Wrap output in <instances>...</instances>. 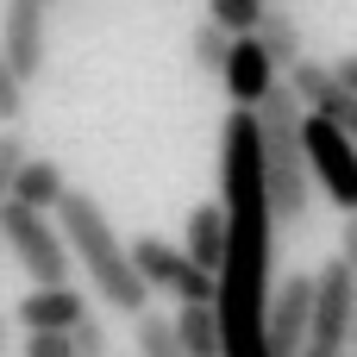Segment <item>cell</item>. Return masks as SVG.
<instances>
[{
	"mask_svg": "<svg viewBox=\"0 0 357 357\" xmlns=\"http://www.w3.org/2000/svg\"><path fill=\"white\" fill-rule=\"evenodd\" d=\"M220 207H226V257L213 276V314L226 357H270L264 314L276 295V207L264 188L257 107H232L220 138Z\"/></svg>",
	"mask_w": 357,
	"mask_h": 357,
	"instance_id": "cell-1",
	"label": "cell"
},
{
	"mask_svg": "<svg viewBox=\"0 0 357 357\" xmlns=\"http://www.w3.org/2000/svg\"><path fill=\"white\" fill-rule=\"evenodd\" d=\"M63 188H69V176H63L56 157H25L19 176H13V195H6V201H25V207H38V213H56Z\"/></svg>",
	"mask_w": 357,
	"mask_h": 357,
	"instance_id": "cell-12",
	"label": "cell"
},
{
	"mask_svg": "<svg viewBox=\"0 0 357 357\" xmlns=\"http://www.w3.org/2000/svg\"><path fill=\"white\" fill-rule=\"evenodd\" d=\"M333 75H339V88H345V94H357V50H351V56H339V63H333Z\"/></svg>",
	"mask_w": 357,
	"mask_h": 357,
	"instance_id": "cell-25",
	"label": "cell"
},
{
	"mask_svg": "<svg viewBox=\"0 0 357 357\" xmlns=\"http://www.w3.org/2000/svg\"><path fill=\"white\" fill-rule=\"evenodd\" d=\"M25 157H31V151H25V132H19V126H0V201L13 195V176H19Z\"/></svg>",
	"mask_w": 357,
	"mask_h": 357,
	"instance_id": "cell-19",
	"label": "cell"
},
{
	"mask_svg": "<svg viewBox=\"0 0 357 357\" xmlns=\"http://www.w3.org/2000/svg\"><path fill=\"white\" fill-rule=\"evenodd\" d=\"M339 264L357 276V213H345V226H339Z\"/></svg>",
	"mask_w": 357,
	"mask_h": 357,
	"instance_id": "cell-24",
	"label": "cell"
},
{
	"mask_svg": "<svg viewBox=\"0 0 357 357\" xmlns=\"http://www.w3.org/2000/svg\"><path fill=\"white\" fill-rule=\"evenodd\" d=\"M25 357H69V333H50V326L25 333Z\"/></svg>",
	"mask_w": 357,
	"mask_h": 357,
	"instance_id": "cell-22",
	"label": "cell"
},
{
	"mask_svg": "<svg viewBox=\"0 0 357 357\" xmlns=\"http://www.w3.org/2000/svg\"><path fill=\"white\" fill-rule=\"evenodd\" d=\"M307 320H314V270L276 282L270 314H264V345H270V357H301V345H307Z\"/></svg>",
	"mask_w": 357,
	"mask_h": 357,
	"instance_id": "cell-9",
	"label": "cell"
},
{
	"mask_svg": "<svg viewBox=\"0 0 357 357\" xmlns=\"http://www.w3.org/2000/svg\"><path fill=\"white\" fill-rule=\"evenodd\" d=\"M207 19L220 25V31H257V19H264V0H207Z\"/></svg>",
	"mask_w": 357,
	"mask_h": 357,
	"instance_id": "cell-18",
	"label": "cell"
},
{
	"mask_svg": "<svg viewBox=\"0 0 357 357\" xmlns=\"http://www.w3.org/2000/svg\"><path fill=\"white\" fill-rule=\"evenodd\" d=\"M75 320H88V295H82L75 282H38V289L19 301V326H25V333H38V326L69 333Z\"/></svg>",
	"mask_w": 357,
	"mask_h": 357,
	"instance_id": "cell-11",
	"label": "cell"
},
{
	"mask_svg": "<svg viewBox=\"0 0 357 357\" xmlns=\"http://www.w3.org/2000/svg\"><path fill=\"white\" fill-rule=\"evenodd\" d=\"M320 113H326V119H339V126H345V132L357 138V94H345V88H339V94H333Z\"/></svg>",
	"mask_w": 357,
	"mask_h": 357,
	"instance_id": "cell-23",
	"label": "cell"
},
{
	"mask_svg": "<svg viewBox=\"0 0 357 357\" xmlns=\"http://www.w3.org/2000/svg\"><path fill=\"white\" fill-rule=\"evenodd\" d=\"M0 50L13 63V75L31 88L50 63V25H44V0H6V19H0Z\"/></svg>",
	"mask_w": 357,
	"mask_h": 357,
	"instance_id": "cell-8",
	"label": "cell"
},
{
	"mask_svg": "<svg viewBox=\"0 0 357 357\" xmlns=\"http://www.w3.org/2000/svg\"><path fill=\"white\" fill-rule=\"evenodd\" d=\"M351 351H357V295H351Z\"/></svg>",
	"mask_w": 357,
	"mask_h": 357,
	"instance_id": "cell-26",
	"label": "cell"
},
{
	"mask_svg": "<svg viewBox=\"0 0 357 357\" xmlns=\"http://www.w3.org/2000/svg\"><path fill=\"white\" fill-rule=\"evenodd\" d=\"M257 44L270 50L276 69H289V63L307 50V44H301V19H295L289 6H270V0H264V19H257Z\"/></svg>",
	"mask_w": 357,
	"mask_h": 357,
	"instance_id": "cell-15",
	"label": "cell"
},
{
	"mask_svg": "<svg viewBox=\"0 0 357 357\" xmlns=\"http://www.w3.org/2000/svg\"><path fill=\"white\" fill-rule=\"evenodd\" d=\"M0 245H13L19 270L31 282H69V270H75L63 226H50V213H38L25 201H0Z\"/></svg>",
	"mask_w": 357,
	"mask_h": 357,
	"instance_id": "cell-4",
	"label": "cell"
},
{
	"mask_svg": "<svg viewBox=\"0 0 357 357\" xmlns=\"http://www.w3.org/2000/svg\"><path fill=\"white\" fill-rule=\"evenodd\" d=\"M351 295H357V276L339 257L314 270V320H307L301 357H351Z\"/></svg>",
	"mask_w": 357,
	"mask_h": 357,
	"instance_id": "cell-6",
	"label": "cell"
},
{
	"mask_svg": "<svg viewBox=\"0 0 357 357\" xmlns=\"http://www.w3.org/2000/svg\"><path fill=\"white\" fill-rule=\"evenodd\" d=\"M132 264H138V276H144L151 289H163V295H176V301H213V276H207L188 251H176V245H163V238H138V245H132Z\"/></svg>",
	"mask_w": 357,
	"mask_h": 357,
	"instance_id": "cell-7",
	"label": "cell"
},
{
	"mask_svg": "<svg viewBox=\"0 0 357 357\" xmlns=\"http://www.w3.org/2000/svg\"><path fill=\"white\" fill-rule=\"evenodd\" d=\"M56 226H63L69 257L82 264V276L94 282V295H100L113 314H144V307H151V282L138 276L132 245H119V232H113V220L100 213L94 195L63 188V201H56Z\"/></svg>",
	"mask_w": 357,
	"mask_h": 357,
	"instance_id": "cell-2",
	"label": "cell"
},
{
	"mask_svg": "<svg viewBox=\"0 0 357 357\" xmlns=\"http://www.w3.org/2000/svg\"><path fill=\"white\" fill-rule=\"evenodd\" d=\"M226 50H232V31H220L213 19H201V25H195V38H188L195 69H201V75H220V69H226Z\"/></svg>",
	"mask_w": 357,
	"mask_h": 357,
	"instance_id": "cell-17",
	"label": "cell"
},
{
	"mask_svg": "<svg viewBox=\"0 0 357 357\" xmlns=\"http://www.w3.org/2000/svg\"><path fill=\"white\" fill-rule=\"evenodd\" d=\"M0 345H6V320H0Z\"/></svg>",
	"mask_w": 357,
	"mask_h": 357,
	"instance_id": "cell-27",
	"label": "cell"
},
{
	"mask_svg": "<svg viewBox=\"0 0 357 357\" xmlns=\"http://www.w3.org/2000/svg\"><path fill=\"white\" fill-rule=\"evenodd\" d=\"M69 357H107V326H100L94 314L69 326Z\"/></svg>",
	"mask_w": 357,
	"mask_h": 357,
	"instance_id": "cell-21",
	"label": "cell"
},
{
	"mask_svg": "<svg viewBox=\"0 0 357 357\" xmlns=\"http://www.w3.org/2000/svg\"><path fill=\"white\" fill-rule=\"evenodd\" d=\"M220 82H226L232 107H257V100L282 82V69H276V63H270V50L257 44V31H238V38H232V50H226Z\"/></svg>",
	"mask_w": 357,
	"mask_h": 357,
	"instance_id": "cell-10",
	"label": "cell"
},
{
	"mask_svg": "<svg viewBox=\"0 0 357 357\" xmlns=\"http://www.w3.org/2000/svg\"><path fill=\"white\" fill-rule=\"evenodd\" d=\"M169 320H176L182 357H226V345H220V314H213V301H182Z\"/></svg>",
	"mask_w": 357,
	"mask_h": 357,
	"instance_id": "cell-14",
	"label": "cell"
},
{
	"mask_svg": "<svg viewBox=\"0 0 357 357\" xmlns=\"http://www.w3.org/2000/svg\"><path fill=\"white\" fill-rule=\"evenodd\" d=\"M301 113H307V107L289 94V82H276V88L257 100L264 188H270L276 226H295V220H307V195H314V169H307V151H301Z\"/></svg>",
	"mask_w": 357,
	"mask_h": 357,
	"instance_id": "cell-3",
	"label": "cell"
},
{
	"mask_svg": "<svg viewBox=\"0 0 357 357\" xmlns=\"http://www.w3.org/2000/svg\"><path fill=\"white\" fill-rule=\"evenodd\" d=\"M301 151H307L314 182L326 188V201L357 213V138L326 113H301Z\"/></svg>",
	"mask_w": 357,
	"mask_h": 357,
	"instance_id": "cell-5",
	"label": "cell"
},
{
	"mask_svg": "<svg viewBox=\"0 0 357 357\" xmlns=\"http://www.w3.org/2000/svg\"><path fill=\"white\" fill-rule=\"evenodd\" d=\"M132 339H138V357H182V339H176V320H163L157 307L132 314Z\"/></svg>",
	"mask_w": 357,
	"mask_h": 357,
	"instance_id": "cell-16",
	"label": "cell"
},
{
	"mask_svg": "<svg viewBox=\"0 0 357 357\" xmlns=\"http://www.w3.org/2000/svg\"><path fill=\"white\" fill-rule=\"evenodd\" d=\"M19 119H25V82L13 75V63L0 50V126H19Z\"/></svg>",
	"mask_w": 357,
	"mask_h": 357,
	"instance_id": "cell-20",
	"label": "cell"
},
{
	"mask_svg": "<svg viewBox=\"0 0 357 357\" xmlns=\"http://www.w3.org/2000/svg\"><path fill=\"white\" fill-rule=\"evenodd\" d=\"M207 276H220V257H226V207L220 201H201L188 213V245H182Z\"/></svg>",
	"mask_w": 357,
	"mask_h": 357,
	"instance_id": "cell-13",
	"label": "cell"
}]
</instances>
